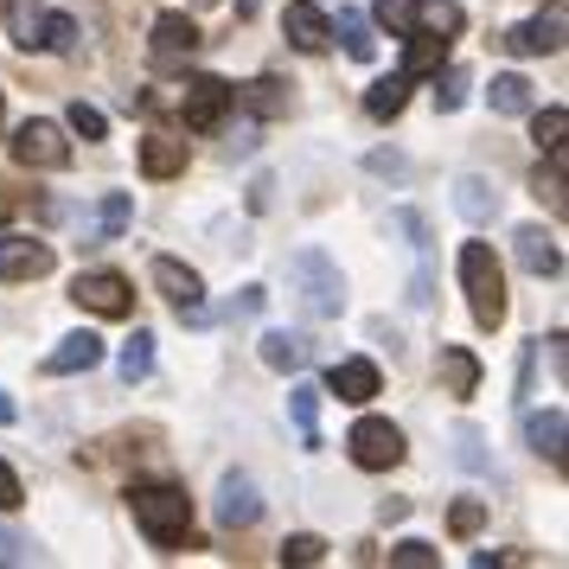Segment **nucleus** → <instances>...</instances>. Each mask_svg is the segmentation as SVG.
<instances>
[{
  "mask_svg": "<svg viewBox=\"0 0 569 569\" xmlns=\"http://www.w3.org/2000/svg\"><path fill=\"white\" fill-rule=\"evenodd\" d=\"M288 90H295V83H282V78H257V83H243V103L257 109V116H282V109H288Z\"/></svg>",
  "mask_w": 569,
  "mask_h": 569,
  "instance_id": "nucleus-24",
  "label": "nucleus"
},
{
  "mask_svg": "<svg viewBox=\"0 0 569 569\" xmlns=\"http://www.w3.org/2000/svg\"><path fill=\"white\" fill-rule=\"evenodd\" d=\"M262 308V288H243V295H237V308L231 313H257Z\"/></svg>",
  "mask_w": 569,
  "mask_h": 569,
  "instance_id": "nucleus-43",
  "label": "nucleus"
},
{
  "mask_svg": "<svg viewBox=\"0 0 569 569\" xmlns=\"http://www.w3.org/2000/svg\"><path fill=\"white\" fill-rule=\"evenodd\" d=\"M461 288H467V301H473V320L480 327H499L506 320V276H499L492 243H461Z\"/></svg>",
  "mask_w": 569,
  "mask_h": 569,
  "instance_id": "nucleus-2",
  "label": "nucleus"
},
{
  "mask_svg": "<svg viewBox=\"0 0 569 569\" xmlns=\"http://www.w3.org/2000/svg\"><path fill=\"white\" fill-rule=\"evenodd\" d=\"M327 557V543L313 538V531H295V538L282 543V563H320Z\"/></svg>",
  "mask_w": 569,
  "mask_h": 569,
  "instance_id": "nucleus-36",
  "label": "nucleus"
},
{
  "mask_svg": "<svg viewBox=\"0 0 569 569\" xmlns=\"http://www.w3.org/2000/svg\"><path fill=\"white\" fill-rule=\"evenodd\" d=\"M122 378H129V385H141V378H148V371H154V333H134L129 346H122Z\"/></svg>",
  "mask_w": 569,
  "mask_h": 569,
  "instance_id": "nucleus-28",
  "label": "nucleus"
},
{
  "mask_svg": "<svg viewBox=\"0 0 569 569\" xmlns=\"http://www.w3.org/2000/svg\"><path fill=\"white\" fill-rule=\"evenodd\" d=\"M13 506H20V473L0 461V512H13Z\"/></svg>",
  "mask_w": 569,
  "mask_h": 569,
  "instance_id": "nucleus-41",
  "label": "nucleus"
},
{
  "mask_svg": "<svg viewBox=\"0 0 569 569\" xmlns=\"http://www.w3.org/2000/svg\"><path fill=\"white\" fill-rule=\"evenodd\" d=\"M390 32H416V0H371Z\"/></svg>",
  "mask_w": 569,
  "mask_h": 569,
  "instance_id": "nucleus-37",
  "label": "nucleus"
},
{
  "mask_svg": "<svg viewBox=\"0 0 569 569\" xmlns=\"http://www.w3.org/2000/svg\"><path fill=\"white\" fill-rule=\"evenodd\" d=\"M39 276H52V243L7 237L0 243V282H39Z\"/></svg>",
  "mask_w": 569,
  "mask_h": 569,
  "instance_id": "nucleus-9",
  "label": "nucleus"
},
{
  "mask_svg": "<svg viewBox=\"0 0 569 569\" xmlns=\"http://www.w3.org/2000/svg\"><path fill=\"white\" fill-rule=\"evenodd\" d=\"M563 429H569L563 410H531L525 416V441H531L550 467H563Z\"/></svg>",
  "mask_w": 569,
  "mask_h": 569,
  "instance_id": "nucleus-17",
  "label": "nucleus"
},
{
  "mask_svg": "<svg viewBox=\"0 0 569 569\" xmlns=\"http://www.w3.org/2000/svg\"><path fill=\"white\" fill-rule=\"evenodd\" d=\"M7 218H13V192H7V186H0V224H7Z\"/></svg>",
  "mask_w": 569,
  "mask_h": 569,
  "instance_id": "nucleus-45",
  "label": "nucleus"
},
{
  "mask_svg": "<svg viewBox=\"0 0 569 569\" xmlns=\"http://www.w3.org/2000/svg\"><path fill=\"white\" fill-rule=\"evenodd\" d=\"M218 518H224L231 531H243V525L262 518V499H257V487H250L243 473H224V487H218Z\"/></svg>",
  "mask_w": 569,
  "mask_h": 569,
  "instance_id": "nucleus-14",
  "label": "nucleus"
},
{
  "mask_svg": "<svg viewBox=\"0 0 569 569\" xmlns=\"http://www.w3.org/2000/svg\"><path fill=\"white\" fill-rule=\"evenodd\" d=\"M492 109H499V116H525V109H531V83L518 78V71L492 78Z\"/></svg>",
  "mask_w": 569,
  "mask_h": 569,
  "instance_id": "nucleus-25",
  "label": "nucleus"
},
{
  "mask_svg": "<svg viewBox=\"0 0 569 569\" xmlns=\"http://www.w3.org/2000/svg\"><path fill=\"white\" fill-rule=\"evenodd\" d=\"M346 448H352V461L365 467V473H385V467L403 461V436L390 429L385 416H365V422H352V436H346Z\"/></svg>",
  "mask_w": 569,
  "mask_h": 569,
  "instance_id": "nucleus-4",
  "label": "nucleus"
},
{
  "mask_svg": "<svg viewBox=\"0 0 569 569\" xmlns=\"http://www.w3.org/2000/svg\"><path fill=\"white\" fill-rule=\"evenodd\" d=\"M7 7H13V0H0V20H7Z\"/></svg>",
  "mask_w": 569,
  "mask_h": 569,
  "instance_id": "nucleus-47",
  "label": "nucleus"
},
{
  "mask_svg": "<svg viewBox=\"0 0 569 569\" xmlns=\"http://www.w3.org/2000/svg\"><path fill=\"white\" fill-rule=\"evenodd\" d=\"M39 20H46V0H20V13H13V46H39Z\"/></svg>",
  "mask_w": 569,
  "mask_h": 569,
  "instance_id": "nucleus-30",
  "label": "nucleus"
},
{
  "mask_svg": "<svg viewBox=\"0 0 569 569\" xmlns=\"http://www.w3.org/2000/svg\"><path fill=\"white\" fill-rule=\"evenodd\" d=\"M506 52H518V58L563 52V13H543V20H531V27H512L506 32Z\"/></svg>",
  "mask_w": 569,
  "mask_h": 569,
  "instance_id": "nucleus-13",
  "label": "nucleus"
},
{
  "mask_svg": "<svg viewBox=\"0 0 569 569\" xmlns=\"http://www.w3.org/2000/svg\"><path fill=\"white\" fill-rule=\"evenodd\" d=\"M13 160L39 167V173H58V167H71V141H64L58 122H27V129L13 134Z\"/></svg>",
  "mask_w": 569,
  "mask_h": 569,
  "instance_id": "nucleus-6",
  "label": "nucleus"
},
{
  "mask_svg": "<svg viewBox=\"0 0 569 569\" xmlns=\"http://www.w3.org/2000/svg\"><path fill=\"white\" fill-rule=\"evenodd\" d=\"M39 46H46V52H71V46H78V20H71V13H46V20H39Z\"/></svg>",
  "mask_w": 569,
  "mask_h": 569,
  "instance_id": "nucleus-29",
  "label": "nucleus"
},
{
  "mask_svg": "<svg viewBox=\"0 0 569 569\" xmlns=\"http://www.w3.org/2000/svg\"><path fill=\"white\" fill-rule=\"evenodd\" d=\"M288 276H295L301 308H308L313 320H339V308H346V282H339V262L327 257V250H295V257H288Z\"/></svg>",
  "mask_w": 569,
  "mask_h": 569,
  "instance_id": "nucleus-1",
  "label": "nucleus"
},
{
  "mask_svg": "<svg viewBox=\"0 0 569 569\" xmlns=\"http://www.w3.org/2000/svg\"><path fill=\"white\" fill-rule=\"evenodd\" d=\"M448 525H455V538H473V531L487 525V506H480V499H461V506L448 512Z\"/></svg>",
  "mask_w": 569,
  "mask_h": 569,
  "instance_id": "nucleus-39",
  "label": "nucleus"
},
{
  "mask_svg": "<svg viewBox=\"0 0 569 569\" xmlns=\"http://www.w3.org/2000/svg\"><path fill=\"white\" fill-rule=\"evenodd\" d=\"M531 192H538V199H550V211L569 206V192H563V148H550V167H538Z\"/></svg>",
  "mask_w": 569,
  "mask_h": 569,
  "instance_id": "nucleus-27",
  "label": "nucleus"
},
{
  "mask_svg": "<svg viewBox=\"0 0 569 569\" xmlns=\"http://www.w3.org/2000/svg\"><path fill=\"white\" fill-rule=\"evenodd\" d=\"M403 103H410V78H403V71H397V78H378L365 90V116H378V122L403 116Z\"/></svg>",
  "mask_w": 569,
  "mask_h": 569,
  "instance_id": "nucleus-21",
  "label": "nucleus"
},
{
  "mask_svg": "<svg viewBox=\"0 0 569 569\" xmlns=\"http://www.w3.org/2000/svg\"><path fill=\"white\" fill-rule=\"evenodd\" d=\"M154 288L186 313V320L206 313V282H199V269H186V262H173V257H154Z\"/></svg>",
  "mask_w": 569,
  "mask_h": 569,
  "instance_id": "nucleus-8",
  "label": "nucleus"
},
{
  "mask_svg": "<svg viewBox=\"0 0 569 569\" xmlns=\"http://www.w3.org/2000/svg\"><path fill=\"white\" fill-rule=\"evenodd\" d=\"M231 83L224 78H192L186 83V97H180V116H186V129L192 134H211L218 122H224V109H231Z\"/></svg>",
  "mask_w": 569,
  "mask_h": 569,
  "instance_id": "nucleus-7",
  "label": "nucleus"
},
{
  "mask_svg": "<svg viewBox=\"0 0 569 569\" xmlns=\"http://www.w3.org/2000/svg\"><path fill=\"white\" fill-rule=\"evenodd\" d=\"M339 39H346V52H352V58L378 52V39H371V27H365L359 13H339Z\"/></svg>",
  "mask_w": 569,
  "mask_h": 569,
  "instance_id": "nucleus-31",
  "label": "nucleus"
},
{
  "mask_svg": "<svg viewBox=\"0 0 569 569\" xmlns=\"http://www.w3.org/2000/svg\"><path fill=\"white\" fill-rule=\"evenodd\" d=\"M192 7H218V0H192Z\"/></svg>",
  "mask_w": 569,
  "mask_h": 569,
  "instance_id": "nucleus-48",
  "label": "nucleus"
},
{
  "mask_svg": "<svg viewBox=\"0 0 569 569\" xmlns=\"http://www.w3.org/2000/svg\"><path fill=\"white\" fill-rule=\"evenodd\" d=\"M288 410H295V429H301V441L313 448V441H320V429H313V416H320V390H313V385H295V390H288Z\"/></svg>",
  "mask_w": 569,
  "mask_h": 569,
  "instance_id": "nucleus-26",
  "label": "nucleus"
},
{
  "mask_svg": "<svg viewBox=\"0 0 569 569\" xmlns=\"http://www.w3.org/2000/svg\"><path fill=\"white\" fill-rule=\"evenodd\" d=\"M129 506H134V525H141L160 550H167V543H180L186 525H192V499H186L180 487H134Z\"/></svg>",
  "mask_w": 569,
  "mask_h": 569,
  "instance_id": "nucleus-3",
  "label": "nucleus"
},
{
  "mask_svg": "<svg viewBox=\"0 0 569 569\" xmlns=\"http://www.w3.org/2000/svg\"><path fill=\"white\" fill-rule=\"evenodd\" d=\"M282 27H288V39H295L301 52H327V46H333V20H327L313 0H288V20H282Z\"/></svg>",
  "mask_w": 569,
  "mask_h": 569,
  "instance_id": "nucleus-12",
  "label": "nucleus"
},
{
  "mask_svg": "<svg viewBox=\"0 0 569 569\" xmlns=\"http://www.w3.org/2000/svg\"><path fill=\"white\" fill-rule=\"evenodd\" d=\"M518 243V269H525V276H557V269H563V250H557V237L543 231V224H525V231L512 237Z\"/></svg>",
  "mask_w": 569,
  "mask_h": 569,
  "instance_id": "nucleus-11",
  "label": "nucleus"
},
{
  "mask_svg": "<svg viewBox=\"0 0 569 569\" xmlns=\"http://www.w3.org/2000/svg\"><path fill=\"white\" fill-rule=\"evenodd\" d=\"M455 211H461L467 224H487L492 211H499V192L480 173H467V180H455Z\"/></svg>",
  "mask_w": 569,
  "mask_h": 569,
  "instance_id": "nucleus-20",
  "label": "nucleus"
},
{
  "mask_svg": "<svg viewBox=\"0 0 569 569\" xmlns=\"http://www.w3.org/2000/svg\"><path fill=\"white\" fill-rule=\"evenodd\" d=\"M71 301L90 313H103V320H122V313H134V288L116 276V269H90V276H78L71 282Z\"/></svg>",
  "mask_w": 569,
  "mask_h": 569,
  "instance_id": "nucleus-5",
  "label": "nucleus"
},
{
  "mask_svg": "<svg viewBox=\"0 0 569 569\" xmlns=\"http://www.w3.org/2000/svg\"><path fill=\"white\" fill-rule=\"evenodd\" d=\"M192 52H199V27H192L186 13H160L154 20V64L173 71V64H186Z\"/></svg>",
  "mask_w": 569,
  "mask_h": 569,
  "instance_id": "nucleus-10",
  "label": "nucleus"
},
{
  "mask_svg": "<svg viewBox=\"0 0 569 569\" xmlns=\"http://www.w3.org/2000/svg\"><path fill=\"white\" fill-rule=\"evenodd\" d=\"M436 103L441 109H461L467 103V71H441V78H436Z\"/></svg>",
  "mask_w": 569,
  "mask_h": 569,
  "instance_id": "nucleus-40",
  "label": "nucleus"
},
{
  "mask_svg": "<svg viewBox=\"0 0 569 569\" xmlns=\"http://www.w3.org/2000/svg\"><path fill=\"white\" fill-rule=\"evenodd\" d=\"M262 365H269V371H301V365H308V339L282 333V327L262 333Z\"/></svg>",
  "mask_w": 569,
  "mask_h": 569,
  "instance_id": "nucleus-23",
  "label": "nucleus"
},
{
  "mask_svg": "<svg viewBox=\"0 0 569 569\" xmlns=\"http://www.w3.org/2000/svg\"><path fill=\"white\" fill-rule=\"evenodd\" d=\"M371 173H410V167H403L397 154H371Z\"/></svg>",
  "mask_w": 569,
  "mask_h": 569,
  "instance_id": "nucleus-42",
  "label": "nucleus"
},
{
  "mask_svg": "<svg viewBox=\"0 0 569 569\" xmlns=\"http://www.w3.org/2000/svg\"><path fill=\"white\" fill-rule=\"evenodd\" d=\"M97 359H103V339L97 333H64L58 352L46 359V371H52V378H71V371H90Z\"/></svg>",
  "mask_w": 569,
  "mask_h": 569,
  "instance_id": "nucleus-15",
  "label": "nucleus"
},
{
  "mask_svg": "<svg viewBox=\"0 0 569 569\" xmlns=\"http://www.w3.org/2000/svg\"><path fill=\"white\" fill-rule=\"evenodd\" d=\"M0 422H13V403H7V390H0Z\"/></svg>",
  "mask_w": 569,
  "mask_h": 569,
  "instance_id": "nucleus-46",
  "label": "nucleus"
},
{
  "mask_svg": "<svg viewBox=\"0 0 569 569\" xmlns=\"http://www.w3.org/2000/svg\"><path fill=\"white\" fill-rule=\"evenodd\" d=\"M455 461H461L467 473H480V467H487V455H480V429H473V422L455 429Z\"/></svg>",
  "mask_w": 569,
  "mask_h": 569,
  "instance_id": "nucleus-34",
  "label": "nucleus"
},
{
  "mask_svg": "<svg viewBox=\"0 0 569 569\" xmlns=\"http://www.w3.org/2000/svg\"><path fill=\"white\" fill-rule=\"evenodd\" d=\"M410 46H403V78H422V71H441V58H448V32H403Z\"/></svg>",
  "mask_w": 569,
  "mask_h": 569,
  "instance_id": "nucleus-18",
  "label": "nucleus"
},
{
  "mask_svg": "<svg viewBox=\"0 0 569 569\" xmlns=\"http://www.w3.org/2000/svg\"><path fill=\"white\" fill-rule=\"evenodd\" d=\"M441 378H448V397H473L480 385V359L467 346H441Z\"/></svg>",
  "mask_w": 569,
  "mask_h": 569,
  "instance_id": "nucleus-22",
  "label": "nucleus"
},
{
  "mask_svg": "<svg viewBox=\"0 0 569 569\" xmlns=\"http://www.w3.org/2000/svg\"><path fill=\"white\" fill-rule=\"evenodd\" d=\"M13 557H27V543H20V538H7V531H0V563H13Z\"/></svg>",
  "mask_w": 569,
  "mask_h": 569,
  "instance_id": "nucleus-44",
  "label": "nucleus"
},
{
  "mask_svg": "<svg viewBox=\"0 0 569 569\" xmlns=\"http://www.w3.org/2000/svg\"><path fill=\"white\" fill-rule=\"evenodd\" d=\"M129 218H134L129 192H109V199H103V218H97V231H103V237H122V231H129Z\"/></svg>",
  "mask_w": 569,
  "mask_h": 569,
  "instance_id": "nucleus-33",
  "label": "nucleus"
},
{
  "mask_svg": "<svg viewBox=\"0 0 569 569\" xmlns=\"http://www.w3.org/2000/svg\"><path fill=\"white\" fill-rule=\"evenodd\" d=\"M186 167V141H173V134H148L141 141V173L148 180H173Z\"/></svg>",
  "mask_w": 569,
  "mask_h": 569,
  "instance_id": "nucleus-19",
  "label": "nucleus"
},
{
  "mask_svg": "<svg viewBox=\"0 0 569 569\" xmlns=\"http://www.w3.org/2000/svg\"><path fill=\"white\" fill-rule=\"evenodd\" d=\"M390 563H397V569H436L441 557H436V543H422V538H403L397 550H390Z\"/></svg>",
  "mask_w": 569,
  "mask_h": 569,
  "instance_id": "nucleus-32",
  "label": "nucleus"
},
{
  "mask_svg": "<svg viewBox=\"0 0 569 569\" xmlns=\"http://www.w3.org/2000/svg\"><path fill=\"white\" fill-rule=\"evenodd\" d=\"M327 385H333L339 403H371V397H378V365L371 359H346V365H333Z\"/></svg>",
  "mask_w": 569,
  "mask_h": 569,
  "instance_id": "nucleus-16",
  "label": "nucleus"
},
{
  "mask_svg": "<svg viewBox=\"0 0 569 569\" xmlns=\"http://www.w3.org/2000/svg\"><path fill=\"white\" fill-rule=\"evenodd\" d=\"M64 122H71V129H78L83 141H103V134H109L103 109H90V103H71V116H64Z\"/></svg>",
  "mask_w": 569,
  "mask_h": 569,
  "instance_id": "nucleus-38",
  "label": "nucleus"
},
{
  "mask_svg": "<svg viewBox=\"0 0 569 569\" xmlns=\"http://www.w3.org/2000/svg\"><path fill=\"white\" fill-rule=\"evenodd\" d=\"M563 129H569V116L563 109H543L538 122H531V134H538V148L550 154V148H563Z\"/></svg>",
  "mask_w": 569,
  "mask_h": 569,
  "instance_id": "nucleus-35",
  "label": "nucleus"
}]
</instances>
